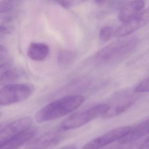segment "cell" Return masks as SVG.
Listing matches in <instances>:
<instances>
[{"mask_svg": "<svg viewBox=\"0 0 149 149\" xmlns=\"http://www.w3.org/2000/svg\"><path fill=\"white\" fill-rule=\"evenodd\" d=\"M84 97L74 95L62 97L51 102L41 109L36 114V121L44 123L58 119L71 113L83 104Z\"/></svg>", "mask_w": 149, "mask_h": 149, "instance_id": "6da1fadb", "label": "cell"}, {"mask_svg": "<svg viewBox=\"0 0 149 149\" xmlns=\"http://www.w3.org/2000/svg\"><path fill=\"white\" fill-rule=\"evenodd\" d=\"M137 43L138 40L135 37L118 40L98 51L95 55V60L100 64L117 61L132 52Z\"/></svg>", "mask_w": 149, "mask_h": 149, "instance_id": "7a4b0ae2", "label": "cell"}, {"mask_svg": "<svg viewBox=\"0 0 149 149\" xmlns=\"http://www.w3.org/2000/svg\"><path fill=\"white\" fill-rule=\"evenodd\" d=\"M109 109V104H99L74 113L63 121L60 126L61 129L68 130L81 127L99 116H102Z\"/></svg>", "mask_w": 149, "mask_h": 149, "instance_id": "3957f363", "label": "cell"}, {"mask_svg": "<svg viewBox=\"0 0 149 149\" xmlns=\"http://www.w3.org/2000/svg\"><path fill=\"white\" fill-rule=\"evenodd\" d=\"M34 87L29 84H9L4 85L0 91V104L8 106L23 102L31 96Z\"/></svg>", "mask_w": 149, "mask_h": 149, "instance_id": "277c9868", "label": "cell"}, {"mask_svg": "<svg viewBox=\"0 0 149 149\" xmlns=\"http://www.w3.org/2000/svg\"><path fill=\"white\" fill-rule=\"evenodd\" d=\"M132 127L123 126L113 129L87 143L81 149H99L112 143L126 136Z\"/></svg>", "mask_w": 149, "mask_h": 149, "instance_id": "5b68a950", "label": "cell"}, {"mask_svg": "<svg viewBox=\"0 0 149 149\" xmlns=\"http://www.w3.org/2000/svg\"><path fill=\"white\" fill-rule=\"evenodd\" d=\"M149 22V8L129 19L115 31V36L123 38L136 31Z\"/></svg>", "mask_w": 149, "mask_h": 149, "instance_id": "8992f818", "label": "cell"}, {"mask_svg": "<svg viewBox=\"0 0 149 149\" xmlns=\"http://www.w3.org/2000/svg\"><path fill=\"white\" fill-rule=\"evenodd\" d=\"M33 119L30 117H24L17 119L1 130L0 146L31 128Z\"/></svg>", "mask_w": 149, "mask_h": 149, "instance_id": "52a82bcc", "label": "cell"}, {"mask_svg": "<svg viewBox=\"0 0 149 149\" xmlns=\"http://www.w3.org/2000/svg\"><path fill=\"white\" fill-rule=\"evenodd\" d=\"M61 135L57 132H50L41 135L31 141L24 149H47L58 144Z\"/></svg>", "mask_w": 149, "mask_h": 149, "instance_id": "ba28073f", "label": "cell"}, {"mask_svg": "<svg viewBox=\"0 0 149 149\" xmlns=\"http://www.w3.org/2000/svg\"><path fill=\"white\" fill-rule=\"evenodd\" d=\"M149 133V118L143 121L134 128L126 136L118 140L121 144H126L136 142Z\"/></svg>", "mask_w": 149, "mask_h": 149, "instance_id": "9c48e42d", "label": "cell"}, {"mask_svg": "<svg viewBox=\"0 0 149 149\" xmlns=\"http://www.w3.org/2000/svg\"><path fill=\"white\" fill-rule=\"evenodd\" d=\"M144 6V1L140 0L126 2L120 8L118 13V19L123 22L126 21L140 13L143 9Z\"/></svg>", "mask_w": 149, "mask_h": 149, "instance_id": "30bf717a", "label": "cell"}, {"mask_svg": "<svg viewBox=\"0 0 149 149\" xmlns=\"http://www.w3.org/2000/svg\"><path fill=\"white\" fill-rule=\"evenodd\" d=\"M136 98L133 96H125L123 99L118 101L111 106L108 111L102 116L104 119L115 117L126 111L135 102Z\"/></svg>", "mask_w": 149, "mask_h": 149, "instance_id": "8fae6325", "label": "cell"}, {"mask_svg": "<svg viewBox=\"0 0 149 149\" xmlns=\"http://www.w3.org/2000/svg\"><path fill=\"white\" fill-rule=\"evenodd\" d=\"M36 130L30 128L24 132L10 139L9 141L1 145L0 149H19L27 142L34 137L36 134Z\"/></svg>", "mask_w": 149, "mask_h": 149, "instance_id": "7c38bea8", "label": "cell"}, {"mask_svg": "<svg viewBox=\"0 0 149 149\" xmlns=\"http://www.w3.org/2000/svg\"><path fill=\"white\" fill-rule=\"evenodd\" d=\"M49 54V47L45 43L33 42L29 47L27 55L31 60L41 61L45 60Z\"/></svg>", "mask_w": 149, "mask_h": 149, "instance_id": "4fadbf2b", "label": "cell"}, {"mask_svg": "<svg viewBox=\"0 0 149 149\" xmlns=\"http://www.w3.org/2000/svg\"><path fill=\"white\" fill-rule=\"evenodd\" d=\"M20 77L19 71L11 68L10 61L1 63V84H9V83L19 79Z\"/></svg>", "mask_w": 149, "mask_h": 149, "instance_id": "5bb4252c", "label": "cell"}, {"mask_svg": "<svg viewBox=\"0 0 149 149\" xmlns=\"http://www.w3.org/2000/svg\"><path fill=\"white\" fill-rule=\"evenodd\" d=\"M75 55L73 52L68 50H64L59 53L58 60L59 63L63 64L71 63L74 59Z\"/></svg>", "mask_w": 149, "mask_h": 149, "instance_id": "9a60e30c", "label": "cell"}, {"mask_svg": "<svg viewBox=\"0 0 149 149\" xmlns=\"http://www.w3.org/2000/svg\"><path fill=\"white\" fill-rule=\"evenodd\" d=\"M113 29L109 26H105L101 29L99 32V38L104 42L109 40L113 35Z\"/></svg>", "mask_w": 149, "mask_h": 149, "instance_id": "2e32d148", "label": "cell"}, {"mask_svg": "<svg viewBox=\"0 0 149 149\" xmlns=\"http://www.w3.org/2000/svg\"><path fill=\"white\" fill-rule=\"evenodd\" d=\"M15 1H3L0 3V11L1 13H5L11 11L15 5Z\"/></svg>", "mask_w": 149, "mask_h": 149, "instance_id": "e0dca14e", "label": "cell"}, {"mask_svg": "<svg viewBox=\"0 0 149 149\" xmlns=\"http://www.w3.org/2000/svg\"><path fill=\"white\" fill-rule=\"evenodd\" d=\"M137 93L149 92V77L139 83L135 89Z\"/></svg>", "mask_w": 149, "mask_h": 149, "instance_id": "ac0fdd59", "label": "cell"}, {"mask_svg": "<svg viewBox=\"0 0 149 149\" xmlns=\"http://www.w3.org/2000/svg\"><path fill=\"white\" fill-rule=\"evenodd\" d=\"M7 55V50L2 45H1L0 48V61L1 62L6 60Z\"/></svg>", "mask_w": 149, "mask_h": 149, "instance_id": "d6986e66", "label": "cell"}, {"mask_svg": "<svg viewBox=\"0 0 149 149\" xmlns=\"http://www.w3.org/2000/svg\"><path fill=\"white\" fill-rule=\"evenodd\" d=\"M58 4L63 8H68L72 6V1H57Z\"/></svg>", "mask_w": 149, "mask_h": 149, "instance_id": "ffe728a7", "label": "cell"}, {"mask_svg": "<svg viewBox=\"0 0 149 149\" xmlns=\"http://www.w3.org/2000/svg\"><path fill=\"white\" fill-rule=\"evenodd\" d=\"M137 149H149V137H148Z\"/></svg>", "mask_w": 149, "mask_h": 149, "instance_id": "44dd1931", "label": "cell"}, {"mask_svg": "<svg viewBox=\"0 0 149 149\" xmlns=\"http://www.w3.org/2000/svg\"><path fill=\"white\" fill-rule=\"evenodd\" d=\"M59 149H77L75 146L72 145H69L68 146H64Z\"/></svg>", "mask_w": 149, "mask_h": 149, "instance_id": "7402d4cb", "label": "cell"}, {"mask_svg": "<svg viewBox=\"0 0 149 149\" xmlns=\"http://www.w3.org/2000/svg\"><path fill=\"white\" fill-rule=\"evenodd\" d=\"M126 144H128L127 146H125V147L123 148V149H121V148H120V149H134V147H133V145L131 144V143Z\"/></svg>", "mask_w": 149, "mask_h": 149, "instance_id": "603a6c76", "label": "cell"}, {"mask_svg": "<svg viewBox=\"0 0 149 149\" xmlns=\"http://www.w3.org/2000/svg\"><path fill=\"white\" fill-rule=\"evenodd\" d=\"M95 3L98 5H102L105 2V1H103V0H96L95 1Z\"/></svg>", "mask_w": 149, "mask_h": 149, "instance_id": "cb8c5ba5", "label": "cell"}, {"mask_svg": "<svg viewBox=\"0 0 149 149\" xmlns=\"http://www.w3.org/2000/svg\"><path fill=\"white\" fill-rule=\"evenodd\" d=\"M120 147L118 145H115L112 146H110L109 148H107L105 149H120Z\"/></svg>", "mask_w": 149, "mask_h": 149, "instance_id": "d4e9b609", "label": "cell"}]
</instances>
